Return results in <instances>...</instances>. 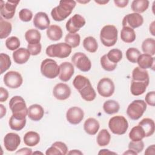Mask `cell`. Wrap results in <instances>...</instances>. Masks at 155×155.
I'll return each mask as SVG.
<instances>
[{"mask_svg": "<svg viewBox=\"0 0 155 155\" xmlns=\"http://www.w3.org/2000/svg\"><path fill=\"white\" fill-rule=\"evenodd\" d=\"M74 87L79 91L82 98L86 101H92L96 96L95 90L92 87L89 79L82 75H77L73 81Z\"/></svg>", "mask_w": 155, "mask_h": 155, "instance_id": "1", "label": "cell"}, {"mask_svg": "<svg viewBox=\"0 0 155 155\" xmlns=\"http://www.w3.org/2000/svg\"><path fill=\"white\" fill-rule=\"evenodd\" d=\"M76 5V2L74 1H61L59 4L52 9L51 16L56 21H64L71 13Z\"/></svg>", "mask_w": 155, "mask_h": 155, "instance_id": "2", "label": "cell"}, {"mask_svg": "<svg viewBox=\"0 0 155 155\" xmlns=\"http://www.w3.org/2000/svg\"><path fill=\"white\" fill-rule=\"evenodd\" d=\"M117 30L114 25H107L103 27L100 32L102 44L108 47L115 45L117 41Z\"/></svg>", "mask_w": 155, "mask_h": 155, "instance_id": "3", "label": "cell"}, {"mask_svg": "<svg viewBox=\"0 0 155 155\" xmlns=\"http://www.w3.org/2000/svg\"><path fill=\"white\" fill-rule=\"evenodd\" d=\"M71 52V47L67 43L59 42L48 46L46 48V54L50 58H65Z\"/></svg>", "mask_w": 155, "mask_h": 155, "instance_id": "4", "label": "cell"}, {"mask_svg": "<svg viewBox=\"0 0 155 155\" xmlns=\"http://www.w3.org/2000/svg\"><path fill=\"white\" fill-rule=\"evenodd\" d=\"M147 109V104L143 100L137 99L133 101L127 107V114L134 120L140 118Z\"/></svg>", "mask_w": 155, "mask_h": 155, "instance_id": "5", "label": "cell"}, {"mask_svg": "<svg viewBox=\"0 0 155 155\" xmlns=\"http://www.w3.org/2000/svg\"><path fill=\"white\" fill-rule=\"evenodd\" d=\"M108 127L113 134L122 135L125 134L128 130V123L124 116H115L110 119Z\"/></svg>", "mask_w": 155, "mask_h": 155, "instance_id": "6", "label": "cell"}, {"mask_svg": "<svg viewBox=\"0 0 155 155\" xmlns=\"http://www.w3.org/2000/svg\"><path fill=\"white\" fill-rule=\"evenodd\" d=\"M9 107L12 114L15 116L26 117L28 108L24 99L19 96H13L9 102Z\"/></svg>", "mask_w": 155, "mask_h": 155, "instance_id": "7", "label": "cell"}, {"mask_svg": "<svg viewBox=\"0 0 155 155\" xmlns=\"http://www.w3.org/2000/svg\"><path fill=\"white\" fill-rule=\"evenodd\" d=\"M41 72L47 78L54 79L59 75V66L51 59H45L41 64Z\"/></svg>", "mask_w": 155, "mask_h": 155, "instance_id": "8", "label": "cell"}, {"mask_svg": "<svg viewBox=\"0 0 155 155\" xmlns=\"http://www.w3.org/2000/svg\"><path fill=\"white\" fill-rule=\"evenodd\" d=\"M71 62L76 67L83 72L88 71L91 67V62L89 58L81 52L74 53L71 57Z\"/></svg>", "mask_w": 155, "mask_h": 155, "instance_id": "9", "label": "cell"}, {"mask_svg": "<svg viewBox=\"0 0 155 155\" xmlns=\"http://www.w3.org/2000/svg\"><path fill=\"white\" fill-rule=\"evenodd\" d=\"M114 84L111 79L108 78L101 79L97 86L98 93L102 97H108L113 95L114 91Z\"/></svg>", "mask_w": 155, "mask_h": 155, "instance_id": "10", "label": "cell"}, {"mask_svg": "<svg viewBox=\"0 0 155 155\" xmlns=\"http://www.w3.org/2000/svg\"><path fill=\"white\" fill-rule=\"evenodd\" d=\"M5 85L10 88H18L22 84L21 74L15 71H10L5 74L3 78Z\"/></svg>", "mask_w": 155, "mask_h": 155, "instance_id": "11", "label": "cell"}, {"mask_svg": "<svg viewBox=\"0 0 155 155\" xmlns=\"http://www.w3.org/2000/svg\"><path fill=\"white\" fill-rule=\"evenodd\" d=\"M85 24V20L83 16L75 14L70 18L66 23V29L70 33H76Z\"/></svg>", "mask_w": 155, "mask_h": 155, "instance_id": "12", "label": "cell"}, {"mask_svg": "<svg viewBox=\"0 0 155 155\" xmlns=\"http://www.w3.org/2000/svg\"><path fill=\"white\" fill-rule=\"evenodd\" d=\"M19 1H7L5 2L1 1V15L6 19H12L15 13L16 8Z\"/></svg>", "mask_w": 155, "mask_h": 155, "instance_id": "13", "label": "cell"}, {"mask_svg": "<svg viewBox=\"0 0 155 155\" xmlns=\"http://www.w3.org/2000/svg\"><path fill=\"white\" fill-rule=\"evenodd\" d=\"M143 19L141 15L136 13H130L124 16L122 20L123 27H129L133 29L142 25Z\"/></svg>", "mask_w": 155, "mask_h": 155, "instance_id": "14", "label": "cell"}, {"mask_svg": "<svg viewBox=\"0 0 155 155\" xmlns=\"http://www.w3.org/2000/svg\"><path fill=\"white\" fill-rule=\"evenodd\" d=\"M84 113L83 110L78 107L70 108L66 113V118L68 122L71 124H79L83 119Z\"/></svg>", "mask_w": 155, "mask_h": 155, "instance_id": "15", "label": "cell"}, {"mask_svg": "<svg viewBox=\"0 0 155 155\" xmlns=\"http://www.w3.org/2000/svg\"><path fill=\"white\" fill-rule=\"evenodd\" d=\"M21 143L19 136L15 133H7L4 138V145L8 151H15Z\"/></svg>", "mask_w": 155, "mask_h": 155, "instance_id": "16", "label": "cell"}, {"mask_svg": "<svg viewBox=\"0 0 155 155\" xmlns=\"http://www.w3.org/2000/svg\"><path fill=\"white\" fill-rule=\"evenodd\" d=\"M53 93L56 99L60 101H64L70 97L71 94V89L67 84L59 83L54 86Z\"/></svg>", "mask_w": 155, "mask_h": 155, "instance_id": "17", "label": "cell"}, {"mask_svg": "<svg viewBox=\"0 0 155 155\" xmlns=\"http://www.w3.org/2000/svg\"><path fill=\"white\" fill-rule=\"evenodd\" d=\"M74 71V67L71 63L64 62L59 65V78L63 82H67L73 75Z\"/></svg>", "mask_w": 155, "mask_h": 155, "instance_id": "18", "label": "cell"}, {"mask_svg": "<svg viewBox=\"0 0 155 155\" xmlns=\"http://www.w3.org/2000/svg\"><path fill=\"white\" fill-rule=\"evenodd\" d=\"M33 22L36 28L41 30H44L50 27V21L46 13L40 12L35 15Z\"/></svg>", "mask_w": 155, "mask_h": 155, "instance_id": "19", "label": "cell"}, {"mask_svg": "<svg viewBox=\"0 0 155 155\" xmlns=\"http://www.w3.org/2000/svg\"><path fill=\"white\" fill-rule=\"evenodd\" d=\"M44 108L39 104H33L28 108L27 115L33 121L40 120L44 116Z\"/></svg>", "mask_w": 155, "mask_h": 155, "instance_id": "20", "label": "cell"}, {"mask_svg": "<svg viewBox=\"0 0 155 155\" xmlns=\"http://www.w3.org/2000/svg\"><path fill=\"white\" fill-rule=\"evenodd\" d=\"M68 152V148L65 143L62 142H55L51 145V147L48 148L45 154L47 155H56L62 154L65 155Z\"/></svg>", "mask_w": 155, "mask_h": 155, "instance_id": "21", "label": "cell"}, {"mask_svg": "<svg viewBox=\"0 0 155 155\" xmlns=\"http://www.w3.org/2000/svg\"><path fill=\"white\" fill-rule=\"evenodd\" d=\"M30 53L28 49L21 47L13 53V58L15 63L18 64H24L26 63L30 58Z\"/></svg>", "mask_w": 155, "mask_h": 155, "instance_id": "22", "label": "cell"}, {"mask_svg": "<svg viewBox=\"0 0 155 155\" xmlns=\"http://www.w3.org/2000/svg\"><path fill=\"white\" fill-rule=\"evenodd\" d=\"M139 67L142 69H147L151 68L154 70V58L148 54H140L137 61Z\"/></svg>", "mask_w": 155, "mask_h": 155, "instance_id": "23", "label": "cell"}, {"mask_svg": "<svg viewBox=\"0 0 155 155\" xmlns=\"http://www.w3.org/2000/svg\"><path fill=\"white\" fill-rule=\"evenodd\" d=\"M132 80L149 83L150 78L148 71L139 67H136L132 71Z\"/></svg>", "mask_w": 155, "mask_h": 155, "instance_id": "24", "label": "cell"}, {"mask_svg": "<svg viewBox=\"0 0 155 155\" xmlns=\"http://www.w3.org/2000/svg\"><path fill=\"white\" fill-rule=\"evenodd\" d=\"M100 127L99 122L94 118L90 117L87 119L84 124L85 131L90 135H94L97 133Z\"/></svg>", "mask_w": 155, "mask_h": 155, "instance_id": "25", "label": "cell"}, {"mask_svg": "<svg viewBox=\"0 0 155 155\" xmlns=\"http://www.w3.org/2000/svg\"><path fill=\"white\" fill-rule=\"evenodd\" d=\"M10 128L15 131H20L26 124V118L12 114L8 122Z\"/></svg>", "mask_w": 155, "mask_h": 155, "instance_id": "26", "label": "cell"}, {"mask_svg": "<svg viewBox=\"0 0 155 155\" xmlns=\"http://www.w3.org/2000/svg\"><path fill=\"white\" fill-rule=\"evenodd\" d=\"M140 125L143 130L145 134V137H149L152 136L155 130L154 122L152 119L144 118L139 122Z\"/></svg>", "mask_w": 155, "mask_h": 155, "instance_id": "27", "label": "cell"}, {"mask_svg": "<svg viewBox=\"0 0 155 155\" xmlns=\"http://www.w3.org/2000/svg\"><path fill=\"white\" fill-rule=\"evenodd\" d=\"M148 84L149 83L131 80L130 87V91L131 94L134 96H139L143 94Z\"/></svg>", "mask_w": 155, "mask_h": 155, "instance_id": "28", "label": "cell"}, {"mask_svg": "<svg viewBox=\"0 0 155 155\" xmlns=\"http://www.w3.org/2000/svg\"><path fill=\"white\" fill-rule=\"evenodd\" d=\"M47 36L49 39L54 41H59L62 37V28L57 25H51L47 30Z\"/></svg>", "mask_w": 155, "mask_h": 155, "instance_id": "29", "label": "cell"}, {"mask_svg": "<svg viewBox=\"0 0 155 155\" xmlns=\"http://www.w3.org/2000/svg\"><path fill=\"white\" fill-rule=\"evenodd\" d=\"M136 33L134 29L129 27H123L120 31V38L125 43H131L136 39Z\"/></svg>", "mask_w": 155, "mask_h": 155, "instance_id": "30", "label": "cell"}, {"mask_svg": "<svg viewBox=\"0 0 155 155\" xmlns=\"http://www.w3.org/2000/svg\"><path fill=\"white\" fill-rule=\"evenodd\" d=\"M40 141L39 134L35 131H30L26 133L24 136V142L28 147H34Z\"/></svg>", "mask_w": 155, "mask_h": 155, "instance_id": "31", "label": "cell"}, {"mask_svg": "<svg viewBox=\"0 0 155 155\" xmlns=\"http://www.w3.org/2000/svg\"><path fill=\"white\" fill-rule=\"evenodd\" d=\"M25 38L29 44H36L40 43L41 35L38 30L30 29L25 32Z\"/></svg>", "mask_w": 155, "mask_h": 155, "instance_id": "32", "label": "cell"}, {"mask_svg": "<svg viewBox=\"0 0 155 155\" xmlns=\"http://www.w3.org/2000/svg\"><path fill=\"white\" fill-rule=\"evenodd\" d=\"M149 6L148 0H134L131 3V10L136 13H142L146 11Z\"/></svg>", "mask_w": 155, "mask_h": 155, "instance_id": "33", "label": "cell"}, {"mask_svg": "<svg viewBox=\"0 0 155 155\" xmlns=\"http://www.w3.org/2000/svg\"><path fill=\"white\" fill-rule=\"evenodd\" d=\"M120 105L119 103L114 100H108L103 104V109L108 114H113L119 111Z\"/></svg>", "mask_w": 155, "mask_h": 155, "instance_id": "34", "label": "cell"}, {"mask_svg": "<svg viewBox=\"0 0 155 155\" xmlns=\"http://www.w3.org/2000/svg\"><path fill=\"white\" fill-rule=\"evenodd\" d=\"M128 136L132 141H139L142 140L145 137V132L143 128L139 125L132 128Z\"/></svg>", "mask_w": 155, "mask_h": 155, "instance_id": "35", "label": "cell"}, {"mask_svg": "<svg viewBox=\"0 0 155 155\" xmlns=\"http://www.w3.org/2000/svg\"><path fill=\"white\" fill-rule=\"evenodd\" d=\"M142 50L145 54L153 56L155 54V40L153 38H147L142 44Z\"/></svg>", "mask_w": 155, "mask_h": 155, "instance_id": "36", "label": "cell"}, {"mask_svg": "<svg viewBox=\"0 0 155 155\" xmlns=\"http://www.w3.org/2000/svg\"><path fill=\"white\" fill-rule=\"evenodd\" d=\"M83 47L87 51L94 53L97 50L98 44L94 38L92 36H88L83 41Z\"/></svg>", "mask_w": 155, "mask_h": 155, "instance_id": "37", "label": "cell"}, {"mask_svg": "<svg viewBox=\"0 0 155 155\" xmlns=\"http://www.w3.org/2000/svg\"><path fill=\"white\" fill-rule=\"evenodd\" d=\"M111 139V136L106 129L101 130L97 136V143L100 147H104L108 145Z\"/></svg>", "mask_w": 155, "mask_h": 155, "instance_id": "38", "label": "cell"}, {"mask_svg": "<svg viewBox=\"0 0 155 155\" xmlns=\"http://www.w3.org/2000/svg\"><path fill=\"white\" fill-rule=\"evenodd\" d=\"M12 26L10 22L3 19L2 17H0V38H6L11 33Z\"/></svg>", "mask_w": 155, "mask_h": 155, "instance_id": "39", "label": "cell"}, {"mask_svg": "<svg viewBox=\"0 0 155 155\" xmlns=\"http://www.w3.org/2000/svg\"><path fill=\"white\" fill-rule=\"evenodd\" d=\"M65 41L71 48H75L79 45L81 41L80 35L78 33H68L65 37Z\"/></svg>", "mask_w": 155, "mask_h": 155, "instance_id": "40", "label": "cell"}, {"mask_svg": "<svg viewBox=\"0 0 155 155\" xmlns=\"http://www.w3.org/2000/svg\"><path fill=\"white\" fill-rule=\"evenodd\" d=\"M107 57L110 62L117 64V63L119 62L122 58V53L121 50L119 49H111L107 54Z\"/></svg>", "mask_w": 155, "mask_h": 155, "instance_id": "41", "label": "cell"}, {"mask_svg": "<svg viewBox=\"0 0 155 155\" xmlns=\"http://www.w3.org/2000/svg\"><path fill=\"white\" fill-rule=\"evenodd\" d=\"M0 73L2 74L7 71L11 66L12 62L10 56L5 53H1L0 54Z\"/></svg>", "mask_w": 155, "mask_h": 155, "instance_id": "42", "label": "cell"}, {"mask_svg": "<svg viewBox=\"0 0 155 155\" xmlns=\"http://www.w3.org/2000/svg\"><path fill=\"white\" fill-rule=\"evenodd\" d=\"M140 55V52L139 50L134 47L129 48L126 51V58L131 63H136Z\"/></svg>", "mask_w": 155, "mask_h": 155, "instance_id": "43", "label": "cell"}, {"mask_svg": "<svg viewBox=\"0 0 155 155\" xmlns=\"http://www.w3.org/2000/svg\"><path fill=\"white\" fill-rule=\"evenodd\" d=\"M20 44V41L16 36H11L5 41V46L10 50L13 51L18 49Z\"/></svg>", "mask_w": 155, "mask_h": 155, "instance_id": "44", "label": "cell"}, {"mask_svg": "<svg viewBox=\"0 0 155 155\" xmlns=\"http://www.w3.org/2000/svg\"><path fill=\"white\" fill-rule=\"evenodd\" d=\"M100 62L103 69L108 71H113L117 67L116 64H113L108 59L107 54H104L101 58Z\"/></svg>", "mask_w": 155, "mask_h": 155, "instance_id": "45", "label": "cell"}, {"mask_svg": "<svg viewBox=\"0 0 155 155\" xmlns=\"http://www.w3.org/2000/svg\"><path fill=\"white\" fill-rule=\"evenodd\" d=\"M144 148V143L141 140L139 141H131L128 144V148L136 152L137 154L142 151Z\"/></svg>", "mask_w": 155, "mask_h": 155, "instance_id": "46", "label": "cell"}, {"mask_svg": "<svg viewBox=\"0 0 155 155\" xmlns=\"http://www.w3.org/2000/svg\"><path fill=\"white\" fill-rule=\"evenodd\" d=\"M33 13L31 10L27 8H22L19 13V18L23 22H29L31 20Z\"/></svg>", "mask_w": 155, "mask_h": 155, "instance_id": "47", "label": "cell"}, {"mask_svg": "<svg viewBox=\"0 0 155 155\" xmlns=\"http://www.w3.org/2000/svg\"><path fill=\"white\" fill-rule=\"evenodd\" d=\"M42 46L40 43L36 44H28L27 49L30 53L32 56H36L39 54L41 51Z\"/></svg>", "mask_w": 155, "mask_h": 155, "instance_id": "48", "label": "cell"}, {"mask_svg": "<svg viewBox=\"0 0 155 155\" xmlns=\"http://www.w3.org/2000/svg\"><path fill=\"white\" fill-rule=\"evenodd\" d=\"M145 99L147 104L154 107L155 105V92L154 91L148 92L146 94Z\"/></svg>", "mask_w": 155, "mask_h": 155, "instance_id": "49", "label": "cell"}, {"mask_svg": "<svg viewBox=\"0 0 155 155\" xmlns=\"http://www.w3.org/2000/svg\"><path fill=\"white\" fill-rule=\"evenodd\" d=\"M8 97V91L3 87L0 88V102H5Z\"/></svg>", "mask_w": 155, "mask_h": 155, "instance_id": "50", "label": "cell"}, {"mask_svg": "<svg viewBox=\"0 0 155 155\" xmlns=\"http://www.w3.org/2000/svg\"><path fill=\"white\" fill-rule=\"evenodd\" d=\"M32 154L31 149L29 148H22L16 152V154H22V155H30Z\"/></svg>", "mask_w": 155, "mask_h": 155, "instance_id": "51", "label": "cell"}, {"mask_svg": "<svg viewBox=\"0 0 155 155\" xmlns=\"http://www.w3.org/2000/svg\"><path fill=\"white\" fill-rule=\"evenodd\" d=\"M114 2L115 5L120 8H124L126 7L128 3V0H114Z\"/></svg>", "mask_w": 155, "mask_h": 155, "instance_id": "52", "label": "cell"}, {"mask_svg": "<svg viewBox=\"0 0 155 155\" xmlns=\"http://www.w3.org/2000/svg\"><path fill=\"white\" fill-rule=\"evenodd\" d=\"M155 154V145H151L149 146L145 151V154Z\"/></svg>", "mask_w": 155, "mask_h": 155, "instance_id": "53", "label": "cell"}, {"mask_svg": "<svg viewBox=\"0 0 155 155\" xmlns=\"http://www.w3.org/2000/svg\"><path fill=\"white\" fill-rule=\"evenodd\" d=\"M0 108H1V116L0 117L2 118L6 114V108L5 107L2 105L0 104Z\"/></svg>", "mask_w": 155, "mask_h": 155, "instance_id": "54", "label": "cell"}, {"mask_svg": "<svg viewBox=\"0 0 155 155\" xmlns=\"http://www.w3.org/2000/svg\"><path fill=\"white\" fill-rule=\"evenodd\" d=\"M116 154L115 153L110 151L108 150L107 149H103V150H101V151L99 152V154Z\"/></svg>", "mask_w": 155, "mask_h": 155, "instance_id": "55", "label": "cell"}, {"mask_svg": "<svg viewBox=\"0 0 155 155\" xmlns=\"http://www.w3.org/2000/svg\"><path fill=\"white\" fill-rule=\"evenodd\" d=\"M154 23H155V22L153 21V22H152V23L150 25V33H151V35L153 36H155L154 31Z\"/></svg>", "mask_w": 155, "mask_h": 155, "instance_id": "56", "label": "cell"}, {"mask_svg": "<svg viewBox=\"0 0 155 155\" xmlns=\"http://www.w3.org/2000/svg\"><path fill=\"white\" fill-rule=\"evenodd\" d=\"M68 153L69 154H83L81 151H80L79 150H71V151H69Z\"/></svg>", "mask_w": 155, "mask_h": 155, "instance_id": "57", "label": "cell"}, {"mask_svg": "<svg viewBox=\"0 0 155 155\" xmlns=\"http://www.w3.org/2000/svg\"><path fill=\"white\" fill-rule=\"evenodd\" d=\"M124 154H134V155H136L137 153H136V152L133 151V150L129 149L128 150H127V151H125V153H124Z\"/></svg>", "mask_w": 155, "mask_h": 155, "instance_id": "58", "label": "cell"}, {"mask_svg": "<svg viewBox=\"0 0 155 155\" xmlns=\"http://www.w3.org/2000/svg\"><path fill=\"white\" fill-rule=\"evenodd\" d=\"M96 3H98V4H105V3H107V2H108V1H94Z\"/></svg>", "mask_w": 155, "mask_h": 155, "instance_id": "59", "label": "cell"}, {"mask_svg": "<svg viewBox=\"0 0 155 155\" xmlns=\"http://www.w3.org/2000/svg\"><path fill=\"white\" fill-rule=\"evenodd\" d=\"M36 153H39V154H42V153H41V152H38H38H35V153H33V154H36Z\"/></svg>", "mask_w": 155, "mask_h": 155, "instance_id": "60", "label": "cell"}]
</instances>
